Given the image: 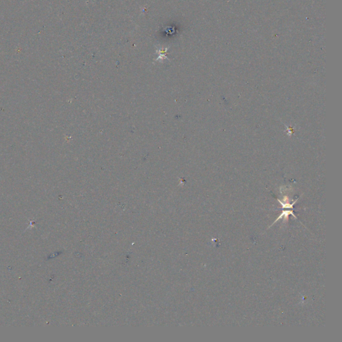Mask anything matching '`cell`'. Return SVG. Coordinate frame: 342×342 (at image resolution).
Instances as JSON below:
<instances>
[{
    "label": "cell",
    "mask_w": 342,
    "mask_h": 342,
    "mask_svg": "<svg viewBox=\"0 0 342 342\" xmlns=\"http://www.w3.org/2000/svg\"><path fill=\"white\" fill-rule=\"evenodd\" d=\"M293 215V216L294 217L295 219H297V217H295V215H294V213H293V211H283V212H282V213H281V214L280 216H279V217H278V218H277V219H276V220H275V222L273 223V224L271 225L270 227L272 226L273 225H274L275 223L277 222V221H279V220H280L281 219H283H283H284L285 221H287V220H288V217H289V215Z\"/></svg>",
    "instance_id": "obj_1"
}]
</instances>
